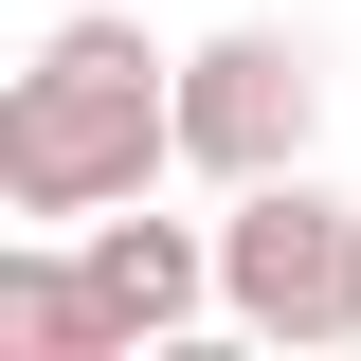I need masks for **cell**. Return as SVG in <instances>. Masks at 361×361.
Here are the masks:
<instances>
[{
  "label": "cell",
  "mask_w": 361,
  "mask_h": 361,
  "mask_svg": "<svg viewBox=\"0 0 361 361\" xmlns=\"http://www.w3.org/2000/svg\"><path fill=\"white\" fill-rule=\"evenodd\" d=\"M180 163V54L145 37L127 0H73L37 54H18V90H0V199L18 217H109V199H145V180Z\"/></svg>",
  "instance_id": "obj_1"
},
{
  "label": "cell",
  "mask_w": 361,
  "mask_h": 361,
  "mask_svg": "<svg viewBox=\"0 0 361 361\" xmlns=\"http://www.w3.org/2000/svg\"><path fill=\"white\" fill-rule=\"evenodd\" d=\"M217 325H253L271 361H325L361 343V199L343 180H235V217H217Z\"/></svg>",
  "instance_id": "obj_2"
},
{
  "label": "cell",
  "mask_w": 361,
  "mask_h": 361,
  "mask_svg": "<svg viewBox=\"0 0 361 361\" xmlns=\"http://www.w3.org/2000/svg\"><path fill=\"white\" fill-rule=\"evenodd\" d=\"M325 145V37H289V18H235V37L180 54V163L217 180H289Z\"/></svg>",
  "instance_id": "obj_3"
},
{
  "label": "cell",
  "mask_w": 361,
  "mask_h": 361,
  "mask_svg": "<svg viewBox=\"0 0 361 361\" xmlns=\"http://www.w3.org/2000/svg\"><path fill=\"white\" fill-rule=\"evenodd\" d=\"M90 289H109V325H127V361L199 343V307H217V235L199 217H145V199H109V217H73Z\"/></svg>",
  "instance_id": "obj_4"
}]
</instances>
